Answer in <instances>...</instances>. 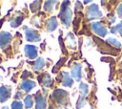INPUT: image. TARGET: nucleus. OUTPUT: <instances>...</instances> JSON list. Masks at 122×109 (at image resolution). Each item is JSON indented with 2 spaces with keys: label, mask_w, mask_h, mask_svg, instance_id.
<instances>
[{
  "label": "nucleus",
  "mask_w": 122,
  "mask_h": 109,
  "mask_svg": "<svg viewBox=\"0 0 122 109\" xmlns=\"http://www.w3.org/2000/svg\"><path fill=\"white\" fill-rule=\"evenodd\" d=\"M67 4H70V1L63 2L62 6H61L60 12H59V14H58V17L61 18L63 25H65V26L68 28V27H70V25H71L72 11H71V10L69 8V6H68Z\"/></svg>",
  "instance_id": "nucleus-1"
},
{
  "label": "nucleus",
  "mask_w": 122,
  "mask_h": 109,
  "mask_svg": "<svg viewBox=\"0 0 122 109\" xmlns=\"http://www.w3.org/2000/svg\"><path fill=\"white\" fill-rule=\"evenodd\" d=\"M86 16L88 20H94L102 16V12L99 11L98 6L96 4H92L87 8Z\"/></svg>",
  "instance_id": "nucleus-2"
},
{
  "label": "nucleus",
  "mask_w": 122,
  "mask_h": 109,
  "mask_svg": "<svg viewBox=\"0 0 122 109\" xmlns=\"http://www.w3.org/2000/svg\"><path fill=\"white\" fill-rule=\"evenodd\" d=\"M52 96L55 98V100L57 101V103L62 104V105H68L69 98H68V93L65 90L56 89V90H54Z\"/></svg>",
  "instance_id": "nucleus-3"
},
{
  "label": "nucleus",
  "mask_w": 122,
  "mask_h": 109,
  "mask_svg": "<svg viewBox=\"0 0 122 109\" xmlns=\"http://www.w3.org/2000/svg\"><path fill=\"white\" fill-rule=\"evenodd\" d=\"M23 29H24V31L26 33L25 35H26L27 41H29V42H37V41L40 40V35L35 30L30 29V28H28L26 26L23 27Z\"/></svg>",
  "instance_id": "nucleus-4"
},
{
  "label": "nucleus",
  "mask_w": 122,
  "mask_h": 109,
  "mask_svg": "<svg viewBox=\"0 0 122 109\" xmlns=\"http://www.w3.org/2000/svg\"><path fill=\"white\" fill-rule=\"evenodd\" d=\"M91 28L93 31L94 33H96L99 36H105L108 33L107 29L100 23V22H92L91 24Z\"/></svg>",
  "instance_id": "nucleus-5"
},
{
  "label": "nucleus",
  "mask_w": 122,
  "mask_h": 109,
  "mask_svg": "<svg viewBox=\"0 0 122 109\" xmlns=\"http://www.w3.org/2000/svg\"><path fill=\"white\" fill-rule=\"evenodd\" d=\"M10 40H11V34L10 33H8V32L0 33V48L4 49L6 46L9 45Z\"/></svg>",
  "instance_id": "nucleus-6"
},
{
  "label": "nucleus",
  "mask_w": 122,
  "mask_h": 109,
  "mask_svg": "<svg viewBox=\"0 0 122 109\" xmlns=\"http://www.w3.org/2000/svg\"><path fill=\"white\" fill-rule=\"evenodd\" d=\"M25 54L28 58L30 59H34L37 56V48L33 45H26L25 48Z\"/></svg>",
  "instance_id": "nucleus-7"
},
{
  "label": "nucleus",
  "mask_w": 122,
  "mask_h": 109,
  "mask_svg": "<svg viewBox=\"0 0 122 109\" xmlns=\"http://www.w3.org/2000/svg\"><path fill=\"white\" fill-rule=\"evenodd\" d=\"M71 76L76 80V81H80L81 79V65L78 63H75L71 71Z\"/></svg>",
  "instance_id": "nucleus-8"
},
{
  "label": "nucleus",
  "mask_w": 122,
  "mask_h": 109,
  "mask_svg": "<svg viewBox=\"0 0 122 109\" xmlns=\"http://www.w3.org/2000/svg\"><path fill=\"white\" fill-rule=\"evenodd\" d=\"M11 90L7 86H1L0 88V102L7 101L10 97Z\"/></svg>",
  "instance_id": "nucleus-9"
},
{
  "label": "nucleus",
  "mask_w": 122,
  "mask_h": 109,
  "mask_svg": "<svg viewBox=\"0 0 122 109\" xmlns=\"http://www.w3.org/2000/svg\"><path fill=\"white\" fill-rule=\"evenodd\" d=\"M35 109H45L46 108V99L42 95H35Z\"/></svg>",
  "instance_id": "nucleus-10"
},
{
  "label": "nucleus",
  "mask_w": 122,
  "mask_h": 109,
  "mask_svg": "<svg viewBox=\"0 0 122 109\" xmlns=\"http://www.w3.org/2000/svg\"><path fill=\"white\" fill-rule=\"evenodd\" d=\"M62 76H63V78H62V85L63 86H66V87H71V85H72V83H73V80H72V78L70 76V75H69V73H67V72H62Z\"/></svg>",
  "instance_id": "nucleus-11"
},
{
  "label": "nucleus",
  "mask_w": 122,
  "mask_h": 109,
  "mask_svg": "<svg viewBox=\"0 0 122 109\" xmlns=\"http://www.w3.org/2000/svg\"><path fill=\"white\" fill-rule=\"evenodd\" d=\"M23 19H24V15H23L21 12H19L16 17H12V18L10 19V26H11L12 28H17V27L22 23Z\"/></svg>",
  "instance_id": "nucleus-12"
},
{
  "label": "nucleus",
  "mask_w": 122,
  "mask_h": 109,
  "mask_svg": "<svg viewBox=\"0 0 122 109\" xmlns=\"http://www.w3.org/2000/svg\"><path fill=\"white\" fill-rule=\"evenodd\" d=\"M40 77H42V79H39V78L38 79L40 80V82L44 86H46V87H51L52 86V80H51V78L49 74L45 73L43 76H40Z\"/></svg>",
  "instance_id": "nucleus-13"
},
{
  "label": "nucleus",
  "mask_w": 122,
  "mask_h": 109,
  "mask_svg": "<svg viewBox=\"0 0 122 109\" xmlns=\"http://www.w3.org/2000/svg\"><path fill=\"white\" fill-rule=\"evenodd\" d=\"M33 87H35V82L31 81V80H24L21 82V88L25 91V92H30Z\"/></svg>",
  "instance_id": "nucleus-14"
},
{
  "label": "nucleus",
  "mask_w": 122,
  "mask_h": 109,
  "mask_svg": "<svg viewBox=\"0 0 122 109\" xmlns=\"http://www.w3.org/2000/svg\"><path fill=\"white\" fill-rule=\"evenodd\" d=\"M57 19L55 16H51L49 20H48V24H47V28L49 32H52L57 28Z\"/></svg>",
  "instance_id": "nucleus-15"
},
{
  "label": "nucleus",
  "mask_w": 122,
  "mask_h": 109,
  "mask_svg": "<svg viewBox=\"0 0 122 109\" xmlns=\"http://www.w3.org/2000/svg\"><path fill=\"white\" fill-rule=\"evenodd\" d=\"M45 66V59L43 57H38L36 60H35V63L33 65V70L35 72L37 71H40L43 69V67Z\"/></svg>",
  "instance_id": "nucleus-16"
},
{
  "label": "nucleus",
  "mask_w": 122,
  "mask_h": 109,
  "mask_svg": "<svg viewBox=\"0 0 122 109\" xmlns=\"http://www.w3.org/2000/svg\"><path fill=\"white\" fill-rule=\"evenodd\" d=\"M67 40H68V43H69V46L70 48H75V40L73 38V34L71 33H69L67 34Z\"/></svg>",
  "instance_id": "nucleus-17"
},
{
  "label": "nucleus",
  "mask_w": 122,
  "mask_h": 109,
  "mask_svg": "<svg viewBox=\"0 0 122 109\" xmlns=\"http://www.w3.org/2000/svg\"><path fill=\"white\" fill-rule=\"evenodd\" d=\"M111 33H119L122 35V21H120L116 26H114L113 28H112V29H111Z\"/></svg>",
  "instance_id": "nucleus-18"
},
{
  "label": "nucleus",
  "mask_w": 122,
  "mask_h": 109,
  "mask_svg": "<svg viewBox=\"0 0 122 109\" xmlns=\"http://www.w3.org/2000/svg\"><path fill=\"white\" fill-rule=\"evenodd\" d=\"M39 4H41V1H35V2H33V3H31L30 5V11H32V12H36L39 9H40V5Z\"/></svg>",
  "instance_id": "nucleus-19"
},
{
  "label": "nucleus",
  "mask_w": 122,
  "mask_h": 109,
  "mask_svg": "<svg viewBox=\"0 0 122 109\" xmlns=\"http://www.w3.org/2000/svg\"><path fill=\"white\" fill-rule=\"evenodd\" d=\"M24 103H25L26 108H31L32 107V104H33L32 97L31 96H27L25 98V99H24Z\"/></svg>",
  "instance_id": "nucleus-20"
},
{
  "label": "nucleus",
  "mask_w": 122,
  "mask_h": 109,
  "mask_svg": "<svg viewBox=\"0 0 122 109\" xmlns=\"http://www.w3.org/2000/svg\"><path fill=\"white\" fill-rule=\"evenodd\" d=\"M56 1H46L44 3V9L47 11H51L53 8V4H55Z\"/></svg>",
  "instance_id": "nucleus-21"
},
{
  "label": "nucleus",
  "mask_w": 122,
  "mask_h": 109,
  "mask_svg": "<svg viewBox=\"0 0 122 109\" xmlns=\"http://www.w3.org/2000/svg\"><path fill=\"white\" fill-rule=\"evenodd\" d=\"M107 43H109L110 45L114 46V47H118V48L121 47V43H120L118 40L114 39V38H108V39H107Z\"/></svg>",
  "instance_id": "nucleus-22"
},
{
  "label": "nucleus",
  "mask_w": 122,
  "mask_h": 109,
  "mask_svg": "<svg viewBox=\"0 0 122 109\" xmlns=\"http://www.w3.org/2000/svg\"><path fill=\"white\" fill-rule=\"evenodd\" d=\"M79 89H80V92L83 94V96H84V97H85V96L88 94L89 89H88V85H87L86 83H84V82H80Z\"/></svg>",
  "instance_id": "nucleus-23"
},
{
  "label": "nucleus",
  "mask_w": 122,
  "mask_h": 109,
  "mask_svg": "<svg viewBox=\"0 0 122 109\" xmlns=\"http://www.w3.org/2000/svg\"><path fill=\"white\" fill-rule=\"evenodd\" d=\"M85 104H86V97L82 96V97H80V98L78 99L76 107H77V109H81Z\"/></svg>",
  "instance_id": "nucleus-24"
},
{
  "label": "nucleus",
  "mask_w": 122,
  "mask_h": 109,
  "mask_svg": "<svg viewBox=\"0 0 122 109\" xmlns=\"http://www.w3.org/2000/svg\"><path fill=\"white\" fill-rule=\"evenodd\" d=\"M11 109H23V104L19 100H14L11 102Z\"/></svg>",
  "instance_id": "nucleus-25"
},
{
  "label": "nucleus",
  "mask_w": 122,
  "mask_h": 109,
  "mask_svg": "<svg viewBox=\"0 0 122 109\" xmlns=\"http://www.w3.org/2000/svg\"><path fill=\"white\" fill-rule=\"evenodd\" d=\"M65 61H66V58H65V57L61 58V59L58 61V63H56V65L54 66V68L52 69V72H55V71H56V69L58 70V69L61 67V65H63V64H64V62H65Z\"/></svg>",
  "instance_id": "nucleus-26"
},
{
  "label": "nucleus",
  "mask_w": 122,
  "mask_h": 109,
  "mask_svg": "<svg viewBox=\"0 0 122 109\" xmlns=\"http://www.w3.org/2000/svg\"><path fill=\"white\" fill-rule=\"evenodd\" d=\"M116 11H117V14H118V16L122 17V3H121L119 6H118V8H117Z\"/></svg>",
  "instance_id": "nucleus-27"
},
{
  "label": "nucleus",
  "mask_w": 122,
  "mask_h": 109,
  "mask_svg": "<svg viewBox=\"0 0 122 109\" xmlns=\"http://www.w3.org/2000/svg\"><path fill=\"white\" fill-rule=\"evenodd\" d=\"M14 98H22V93H21V92H17Z\"/></svg>",
  "instance_id": "nucleus-28"
},
{
  "label": "nucleus",
  "mask_w": 122,
  "mask_h": 109,
  "mask_svg": "<svg viewBox=\"0 0 122 109\" xmlns=\"http://www.w3.org/2000/svg\"><path fill=\"white\" fill-rule=\"evenodd\" d=\"M2 109H9V108H8V107H7V106H4V107H3V108H2Z\"/></svg>",
  "instance_id": "nucleus-29"
},
{
  "label": "nucleus",
  "mask_w": 122,
  "mask_h": 109,
  "mask_svg": "<svg viewBox=\"0 0 122 109\" xmlns=\"http://www.w3.org/2000/svg\"><path fill=\"white\" fill-rule=\"evenodd\" d=\"M56 109H62V108H61V107H57Z\"/></svg>",
  "instance_id": "nucleus-30"
},
{
  "label": "nucleus",
  "mask_w": 122,
  "mask_h": 109,
  "mask_svg": "<svg viewBox=\"0 0 122 109\" xmlns=\"http://www.w3.org/2000/svg\"><path fill=\"white\" fill-rule=\"evenodd\" d=\"M91 109H93V108H91Z\"/></svg>",
  "instance_id": "nucleus-31"
}]
</instances>
